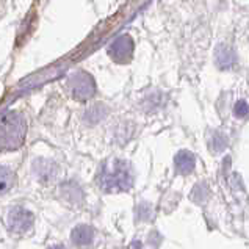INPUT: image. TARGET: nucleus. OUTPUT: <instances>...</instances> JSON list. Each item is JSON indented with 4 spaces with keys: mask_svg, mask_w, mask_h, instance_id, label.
Segmentation results:
<instances>
[{
    "mask_svg": "<svg viewBox=\"0 0 249 249\" xmlns=\"http://www.w3.org/2000/svg\"><path fill=\"white\" fill-rule=\"evenodd\" d=\"M97 183L108 193L130 190L133 185V174L129 163L118 159L105 161L97 173Z\"/></svg>",
    "mask_w": 249,
    "mask_h": 249,
    "instance_id": "nucleus-1",
    "label": "nucleus"
},
{
    "mask_svg": "<svg viewBox=\"0 0 249 249\" xmlns=\"http://www.w3.org/2000/svg\"><path fill=\"white\" fill-rule=\"evenodd\" d=\"M27 133V123L24 116L18 111L3 113L2 129H0V143L3 151H14L24 144Z\"/></svg>",
    "mask_w": 249,
    "mask_h": 249,
    "instance_id": "nucleus-2",
    "label": "nucleus"
},
{
    "mask_svg": "<svg viewBox=\"0 0 249 249\" xmlns=\"http://www.w3.org/2000/svg\"><path fill=\"white\" fill-rule=\"evenodd\" d=\"M71 91H72V96L77 101H88L96 92V83L92 80V77L87 72H77L71 77Z\"/></svg>",
    "mask_w": 249,
    "mask_h": 249,
    "instance_id": "nucleus-3",
    "label": "nucleus"
},
{
    "mask_svg": "<svg viewBox=\"0 0 249 249\" xmlns=\"http://www.w3.org/2000/svg\"><path fill=\"white\" fill-rule=\"evenodd\" d=\"M35 218L28 210L22 207H16L8 213V226L10 231L16 233H24L33 226Z\"/></svg>",
    "mask_w": 249,
    "mask_h": 249,
    "instance_id": "nucleus-4",
    "label": "nucleus"
},
{
    "mask_svg": "<svg viewBox=\"0 0 249 249\" xmlns=\"http://www.w3.org/2000/svg\"><path fill=\"white\" fill-rule=\"evenodd\" d=\"M110 56L116 63H125L130 60V56L133 53V41L129 35H123L118 39L113 41V44L110 46Z\"/></svg>",
    "mask_w": 249,
    "mask_h": 249,
    "instance_id": "nucleus-5",
    "label": "nucleus"
},
{
    "mask_svg": "<svg viewBox=\"0 0 249 249\" xmlns=\"http://www.w3.org/2000/svg\"><path fill=\"white\" fill-rule=\"evenodd\" d=\"M71 238H72V243L79 248L89 246L92 243V238H94V231L91 226H77L71 233Z\"/></svg>",
    "mask_w": 249,
    "mask_h": 249,
    "instance_id": "nucleus-6",
    "label": "nucleus"
},
{
    "mask_svg": "<svg viewBox=\"0 0 249 249\" xmlns=\"http://www.w3.org/2000/svg\"><path fill=\"white\" fill-rule=\"evenodd\" d=\"M174 165H176L177 173H180V174H190L191 171L195 169V165H196L195 155L191 154V152H188V151H180L174 157Z\"/></svg>",
    "mask_w": 249,
    "mask_h": 249,
    "instance_id": "nucleus-7",
    "label": "nucleus"
},
{
    "mask_svg": "<svg viewBox=\"0 0 249 249\" xmlns=\"http://www.w3.org/2000/svg\"><path fill=\"white\" fill-rule=\"evenodd\" d=\"M235 63V53L232 49L226 46H219L216 49V65L223 69H229Z\"/></svg>",
    "mask_w": 249,
    "mask_h": 249,
    "instance_id": "nucleus-8",
    "label": "nucleus"
},
{
    "mask_svg": "<svg viewBox=\"0 0 249 249\" xmlns=\"http://www.w3.org/2000/svg\"><path fill=\"white\" fill-rule=\"evenodd\" d=\"M14 183H16V177H14V173L6 166H2V171H0V185H2V193L5 195L6 191H10Z\"/></svg>",
    "mask_w": 249,
    "mask_h": 249,
    "instance_id": "nucleus-9",
    "label": "nucleus"
},
{
    "mask_svg": "<svg viewBox=\"0 0 249 249\" xmlns=\"http://www.w3.org/2000/svg\"><path fill=\"white\" fill-rule=\"evenodd\" d=\"M233 113H235V116L238 118H245L249 113V104L246 101H238L235 107H233Z\"/></svg>",
    "mask_w": 249,
    "mask_h": 249,
    "instance_id": "nucleus-10",
    "label": "nucleus"
},
{
    "mask_svg": "<svg viewBox=\"0 0 249 249\" xmlns=\"http://www.w3.org/2000/svg\"><path fill=\"white\" fill-rule=\"evenodd\" d=\"M49 249H66L65 246H60V245H56V246H52V248H49Z\"/></svg>",
    "mask_w": 249,
    "mask_h": 249,
    "instance_id": "nucleus-11",
    "label": "nucleus"
}]
</instances>
